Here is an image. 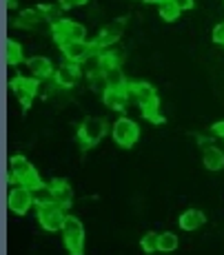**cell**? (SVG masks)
Instances as JSON below:
<instances>
[{
    "mask_svg": "<svg viewBox=\"0 0 224 255\" xmlns=\"http://www.w3.org/2000/svg\"><path fill=\"white\" fill-rule=\"evenodd\" d=\"M178 244H180V240L175 233H171V231L160 233V253H171L178 249Z\"/></svg>",
    "mask_w": 224,
    "mask_h": 255,
    "instance_id": "obj_23",
    "label": "cell"
},
{
    "mask_svg": "<svg viewBox=\"0 0 224 255\" xmlns=\"http://www.w3.org/2000/svg\"><path fill=\"white\" fill-rule=\"evenodd\" d=\"M51 189V198L56 204H60V207H71V202H74V191H71V186L67 180H53L49 184Z\"/></svg>",
    "mask_w": 224,
    "mask_h": 255,
    "instance_id": "obj_13",
    "label": "cell"
},
{
    "mask_svg": "<svg viewBox=\"0 0 224 255\" xmlns=\"http://www.w3.org/2000/svg\"><path fill=\"white\" fill-rule=\"evenodd\" d=\"M62 240L65 247L71 255H82V247H85V227L74 215H67L65 227H62Z\"/></svg>",
    "mask_w": 224,
    "mask_h": 255,
    "instance_id": "obj_3",
    "label": "cell"
},
{
    "mask_svg": "<svg viewBox=\"0 0 224 255\" xmlns=\"http://www.w3.org/2000/svg\"><path fill=\"white\" fill-rule=\"evenodd\" d=\"M40 13L45 16V20L51 22V24L62 20V7L60 4H45V7H40Z\"/></svg>",
    "mask_w": 224,
    "mask_h": 255,
    "instance_id": "obj_25",
    "label": "cell"
},
{
    "mask_svg": "<svg viewBox=\"0 0 224 255\" xmlns=\"http://www.w3.org/2000/svg\"><path fill=\"white\" fill-rule=\"evenodd\" d=\"M33 202H36V200H33V191L27 189V186H20V184L13 186L7 195V207L13 215H25L27 211L33 207Z\"/></svg>",
    "mask_w": 224,
    "mask_h": 255,
    "instance_id": "obj_7",
    "label": "cell"
},
{
    "mask_svg": "<svg viewBox=\"0 0 224 255\" xmlns=\"http://www.w3.org/2000/svg\"><path fill=\"white\" fill-rule=\"evenodd\" d=\"M51 31H53V38H56L58 45H65V42H71V40H87L85 24H80L76 20H65V18H62L60 22L51 24Z\"/></svg>",
    "mask_w": 224,
    "mask_h": 255,
    "instance_id": "obj_5",
    "label": "cell"
},
{
    "mask_svg": "<svg viewBox=\"0 0 224 255\" xmlns=\"http://www.w3.org/2000/svg\"><path fill=\"white\" fill-rule=\"evenodd\" d=\"M7 7L9 9H16L18 7V0H7Z\"/></svg>",
    "mask_w": 224,
    "mask_h": 255,
    "instance_id": "obj_30",
    "label": "cell"
},
{
    "mask_svg": "<svg viewBox=\"0 0 224 255\" xmlns=\"http://www.w3.org/2000/svg\"><path fill=\"white\" fill-rule=\"evenodd\" d=\"M111 135H113V140H115V144H118V146H124V149H129V146H133L135 140H138L140 127L135 125L131 118H118V120L113 122Z\"/></svg>",
    "mask_w": 224,
    "mask_h": 255,
    "instance_id": "obj_4",
    "label": "cell"
},
{
    "mask_svg": "<svg viewBox=\"0 0 224 255\" xmlns=\"http://www.w3.org/2000/svg\"><path fill=\"white\" fill-rule=\"evenodd\" d=\"M11 89L18 96V100L22 102V107H29L38 93V80L36 78H16L11 82Z\"/></svg>",
    "mask_w": 224,
    "mask_h": 255,
    "instance_id": "obj_9",
    "label": "cell"
},
{
    "mask_svg": "<svg viewBox=\"0 0 224 255\" xmlns=\"http://www.w3.org/2000/svg\"><path fill=\"white\" fill-rule=\"evenodd\" d=\"M40 22H47L45 16L40 13V9H25V11H20V16H18L16 24L20 29H38L40 27Z\"/></svg>",
    "mask_w": 224,
    "mask_h": 255,
    "instance_id": "obj_18",
    "label": "cell"
},
{
    "mask_svg": "<svg viewBox=\"0 0 224 255\" xmlns=\"http://www.w3.org/2000/svg\"><path fill=\"white\" fill-rule=\"evenodd\" d=\"M89 89H91V91H96V93H100V96H105V93L111 89L109 78H107V73H105V71H96V73H91V76H89Z\"/></svg>",
    "mask_w": 224,
    "mask_h": 255,
    "instance_id": "obj_20",
    "label": "cell"
},
{
    "mask_svg": "<svg viewBox=\"0 0 224 255\" xmlns=\"http://www.w3.org/2000/svg\"><path fill=\"white\" fill-rule=\"evenodd\" d=\"M213 42H218V45H224V22H220L216 29H213Z\"/></svg>",
    "mask_w": 224,
    "mask_h": 255,
    "instance_id": "obj_26",
    "label": "cell"
},
{
    "mask_svg": "<svg viewBox=\"0 0 224 255\" xmlns=\"http://www.w3.org/2000/svg\"><path fill=\"white\" fill-rule=\"evenodd\" d=\"M9 169H11L9 171V182L11 184L27 186V189H31V191H38L45 186L40 175L33 169V164L29 162L27 158H22V155H13V158L9 160Z\"/></svg>",
    "mask_w": 224,
    "mask_h": 255,
    "instance_id": "obj_1",
    "label": "cell"
},
{
    "mask_svg": "<svg viewBox=\"0 0 224 255\" xmlns=\"http://www.w3.org/2000/svg\"><path fill=\"white\" fill-rule=\"evenodd\" d=\"M173 2L180 7V11H187V9H193L196 0H173Z\"/></svg>",
    "mask_w": 224,
    "mask_h": 255,
    "instance_id": "obj_28",
    "label": "cell"
},
{
    "mask_svg": "<svg viewBox=\"0 0 224 255\" xmlns=\"http://www.w3.org/2000/svg\"><path fill=\"white\" fill-rule=\"evenodd\" d=\"M89 0H58L62 9H71V7H80V4H87Z\"/></svg>",
    "mask_w": 224,
    "mask_h": 255,
    "instance_id": "obj_27",
    "label": "cell"
},
{
    "mask_svg": "<svg viewBox=\"0 0 224 255\" xmlns=\"http://www.w3.org/2000/svg\"><path fill=\"white\" fill-rule=\"evenodd\" d=\"M27 67H29V71H31V76L36 78V80H49V78L53 76V67H51L49 58H45V56L29 58Z\"/></svg>",
    "mask_w": 224,
    "mask_h": 255,
    "instance_id": "obj_14",
    "label": "cell"
},
{
    "mask_svg": "<svg viewBox=\"0 0 224 255\" xmlns=\"http://www.w3.org/2000/svg\"><path fill=\"white\" fill-rule=\"evenodd\" d=\"M178 16H180V7L173 0H162V2H160V18H162V20L173 22V20H178Z\"/></svg>",
    "mask_w": 224,
    "mask_h": 255,
    "instance_id": "obj_21",
    "label": "cell"
},
{
    "mask_svg": "<svg viewBox=\"0 0 224 255\" xmlns=\"http://www.w3.org/2000/svg\"><path fill=\"white\" fill-rule=\"evenodd\" d=\"M129 93L138 100V105L142 107H151V105H158V93L155 89L149 85V82H133V85H129Z\"/></svg>",
    "mask_w": 224,
    "mask_h": 255,
    "instance_id": "obj_12",
    "label": "cell"
},
{
    "mask_svg": "<svg viewBox=\"0 0 224 255\" xmlns=\"http://www.w3.org/2000/svg\"><path fill=\"white\" fill-rule=\"evenodd\" d=\"M65 220H67L65 207H60V204H56V202L38 204V222H40V227L45 229V231H49V233L62 231Z\"/></svg>",
    "mask_w": 224,
    "mask_h": 255,
    "instance_id": "obj_2",
    "label": "cell"
},
{
    "mask_svg": "<svg viewBox=\"0 0 224 255\" xmlns=\"http://www.w3.org/2000/svg\"><path fill=\"white\" fill-rule=\"evenodd\" d=\"M129 89H109L105 93V105L109 107V109H113V111H124V107H126V102H129Z\"/></svg>",
    "mask_w": 224,
    "mask_h": 255,
    "instance_id": "obj_16",
    "label": "cell"
},
{
    "mask_svg": "<svg viewBox=\"0 0 224 255\" xmlns=\"http://www.w3.org/2000/svg\"><path fill=\"white\" fill-rule=\"evenodd\" d=\"M140 247H142L144 253H158L160 251V233H144L142 240H140Z\"/></svg>",
    "mask_w": 224,
    "mask_h": 255,
    "instance_id": "obj_22",
    "label": "cell"
},
{
    "mask_svg": "<svg viewBox=\"0 0 224 255\" xmlns=\"http://www.w3.org/2000/svg\"><path fill=\"white\" fill-rule=\"evenodd\" d=\"M80 65H76V62H65V65H60L53 73V80L58 82V87H62V89H71V87L76 85L78 80H80Z\"/></svg>",
    "mask_w": 224,
    "mask_h": 255,
    "instance_id": "obj_10",
    "label": "cell"
},
{
    "mask_svg": "<svg viewBox=\"0 0 224 255\" xmlns=\"http://www.w3.org/2000/svg\"><path fill=\"white\" fill-rule=\"evenodd\" d=\"M105 73H107V78H109L111 89H129V85H126V80H124V73L120 71V67H113V69H109Z\"/></svg>",
    "mask_w": 224,
    "mask_h": 255,
    "instance_id": "obj_24",
    "label": "cell"
},
{
    "mask_svg": "<svg viewBox=\"0 0 224 255\" xmlns=\"http://www.w3.org/2000/svg\"><path fill=\"white\" fill-rule=\"evenodd\" d=\"M202 162L209 171H220L224 166V151L218 149V146H213V144L207 146L202 153Z\"/></svg>",
    "mask_w": 224,
    "mask_h": 255,
    "instance_id": "obj_17",
    "label": "cell"
},
{
    "mask_svg": "<svg viewBox=\"0 0 224 255\" xmlns=\"http://www.w3.org/2000/svg\"><path fill=\"white\" fill-rule=\"evenodd\" d=\"M22 60H25V58H22V47L18 45L16 40L4 42V62H7L9 67H18Z\"/></svg>",
    "mask_w": 224,
    "mask_h": 255,
    "instance_id": "obj_19",
    "label": "cell"
},
{
    "mask_svg": "<svg viewBox=\"0 0 224 255\" xmlns=\"http://www.w3.org/2000/svg\"><path fill=\"white\" fill-rule=\"evenodd\" d=\"M124 18H118V20H113V22H109L105 29L100 31V36L96 38V47H100V49H105V47H111V45H115V42L120 40V36H122V31H124Z\"/></svg>",
    "mask_w": 224,
    "mask_h": 255,
    "instance_id": "obj_11",
    "label": "cell"
},
{
    "mask_svg": "<svg viewBox=\"0 0 224 255\" xmlns=\"http://www.w3.org/2000/svg\"><path fill=\"white\" fill-rule=\"evenodd\" d=\"M60 51L65 56L67 62H76V65H82L91 53L96 51V42H87V40H71L60 45Z\"/></svg>",
    "mask_w": 224,
    "mask_h": 255,
    "instance_id": "obj_8",
    "label": "cell"
},
{
    "mask_svg": "<svg viewBox=\"0 0 224 255\" xmlns=\"http://www.w3.org/2000/svg\"><path fill=\"white\" fill-rule=\"evenodd\" d=\"M180 229L182 231H198L204 224V213L200 209H187L182 215H180Z\"/></svg>",
    "mask_w": 224,
    "mask_h": 255,
    "instance_id": "obj_15",
    "label": "cell"
},
{
    "mask_svg": "<svg viewBox=\"0 0 224 255\" xmlns=\"http://www.w3.org/2000/svg\"><path fill=\"white\" fill-rule=\"evenodd\" d=\"M105 133H107V122L102 118H85L80 129H78V138L85 146H96L105 138Z\"/></svg>",
    "mask_w": 224,
    "mask_h": 255,
    "instance_id": "obj_6",
    "label": "cell"
},
{
    "mask_svg": "<svg viewBox=\"0 0 224 255\" xmlns=\"http://www.w3.org/2000/svg\"><path fill=\"white\" fill-rule=\"evenodd\" d=\"M213 133L220 135V138H224V120H220V122H216V125H213Z\"/></svg>",
    "mask_w": 224,
    "mask_h": 255,
    "instance_id": "obj_29",
    "label": "cell"
}]
</instances>
